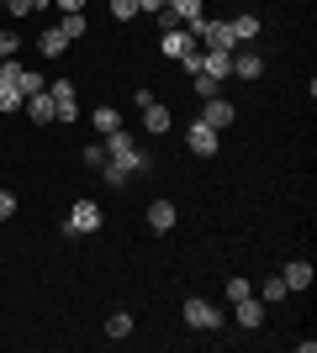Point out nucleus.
I'll return each mask as SVG.
<instances>
[{
    "label": "nucleus",
    "instance_id": "obj_1",
    "mask_svg": "<svg viewBox=\"0 0 317 353\" xmlns=\"http://www.w3.org/2000/svg\"><path fill=\"white\" fill-rule=\"evenodd\" d=\"M101 143H106V163H117L127 179H133V174H148V169H153V159H148V153H137V143H133V132H127V127L106 132Z\"/></svg>",
    "mask_w": 317,
    "mask_h": 353
},
{
    "label": "nucleus",
    "instance_id": "obj_2",
    "mask_svg": "<svg viewBox=\"0 0 317 353\" xmlns=\"http://www.w3.org/2000/svg\"><path fill=\"white\" fill-rule=\"evenodd\" d=\"M64 232H69V237L101 232V206H95V201H75V206H69V221H64Z\"/></svg>",
    "mask_w": 317,
    "mask_h": 353
},
{
    "label": "nucleus",
    "instance_id": "obj_3",
    "mask_svg": "<svg viewBox=\"0 0 317 353\" xmlns=\"http://www.w3.org/2000/svg\"><path fill=\"white\" fill-rule=\"evenodd\" d=\"M180 311H185V322L196 327V332H217V327H222V311L211 306V301H201V295H191Z\"/></svg>",
    "mask_w": 317,
    "mask_h": 353
},
{
    "label": "nucleus",
    "instance_id": "obj_4",
    "mask_svg": "<svg viewBox=\"0 0 317 353\" xmlns=\"http://www.w3.org/2000/svg\"><path fill=\"white\" fill-rule=\"evenodd\" d=\"M48 95H53V121H75V117H79L75 79H53V85H48Z\"/></svg>",
    "mask_w": 317,
    "mask_h": 353
},
{
    "label": "nucleus",
    "instance_id": "obj_5",
    "mask_svg": "<svg viewBox=\"0 0 317 353\" xmlns=\"http://www.w3.org/2000/svg\"><path fill=\"white\" fill-rule=\"evenodd\" d=\"M185 148H191V153H196V159H211V153H217V127H206V121H191V127H185Z\"/></svg>",
    "mask_w": 317,
    "mask_h": 353
},
{
    "label": "nucleus",
    "instance_id": "obj_6",
    "mask_svg": "<svg viewBox=\"0 0 317 353\" xmlns=\"http://www.w3.org/2000/svg\"><path fill=\"white\" fill-rule=\"evenodd\" d=\"M191 48H196V37H191L185 27H169L164 37H159V53H164V59H185Z\"/></svg>",
    "mask_w": 317,
    "mask_h": 353
},
{
    "label": "nucleus",
    "instance_id": "obj_7",
    "mask_svg": "<svg viewBox=\"0 0 317 353\" xmlns=\"http://www.w3.org/2000/svg\"><path fill=\"white\" fill-rule=\"evenodd\" d=\"M201 121H206V127H217V132H222V127H233V101L211 95V101L201 105Z\"/></svg>",
    "mask_w": 317,
    "mask_h": 353
},
{
    "label": "nucleus",
    "instance_id": "obj_8",
    "mask_svg": "<svg viewBox=\"0 0 317 353\" xmlns=\"http://www.w3.org/2000/svg\"><path fill=\"white\" fill-rule=\"evenodd\" d=\"M233 316H238V327H265V306H259V295H243V301H233Z\"/></svg>",
    "mask_w": 317,
    "mask_h": 353
},
{
    "label": "nucleus",
    "instance_id": "obj_9",
    "mask_svg": "<svg viewBox=\"0 0 317 353\" xmlns=\"http://www.w3.org/2000/svg\"><path fill=\"white\" fill-rule=\"evenodd\" d=\"M280 280H286V290H291V295L312 290V264H307V259H291V264H286V274H280Z\"/></svg>",
    "mask_w": 317,
    "mask_h": 353
},
{
    "label": "nucleus",
    "instance_id": "obj_10",
    "mask_svg": "<svg viewBox=\"0 0 317 353\" xmlns=\"http://www.w3.org/2000/svg\"><path fill=\"white\" fill-rule=\"evenodd\" d=\"M143 127H148L153 137H159V132H169V127H175V117H169V105H159V101H153V105H143Z\"/></svg>",
    "mask_w": 317,
    "mask_h": 353
},
{
    "label": "nucleus",
    "instance_id": "obj_11",
    "mask_svg": "<svg viewBox=\"0 0 317 353\" xmlns=\"http://www.w3.org/2000/svg\"><path fill=\"white\" fill-rule=\"evenodd\" d=\"M175 216H180V211H175V201H153V206H148V227H153V232H169V227H175Z\"/></svg>",
    "mask_w": 317,
    "mask_h": 353
},
{
    "label": "nucleus",
    "instance_id": "obj_12",
    "mask_svg": "<svg viewBox=\"0 0 317 353\" xmlns=\"http://www.w3.org/2000/svg\"><path fill=\"white\" fill-rule=\"evenodd\" d=\"M233 74H238V79H259V74H265V59H259V53H238V48H233Z\"/></svg>",
    "mask_w": 317,
    "mask_h": 353
},
{
    "label": "nucleus",
    "instance_id": "obj_13",
    "mask_svg": "<svg viewBox=\"0 0 317 353\" xmlns=\"http://www.w3.org/2000/svg\"><path fill=\"white\" fill-rule=\"evenodd\" d=\"M37 48H43V59H64V53H69V37H64L59 27H48L43 37H37Z\"/></svg>",
    "mask_w": 317,
    "mask_h": 353
},
{
    "label": "nucleus",
    "instance_id": "obj_14",
    "mask_svg": "<svg viewBox=\"0 0 317 353\" xmlns=\"http://www.w3.org/2000/svg\"><path fill=\"white\" fill-rule=\"evenodd\" d=\"M227 32H233V43H254V37H259V16H233Z\"/></svg>",
    "mask_w": 317,
    "mask_h": 353
},
{
    "label": "nucleus",
    "instance_id": "obj_15",
    "mask_svg": "<svg viewBox=\"0 0 317 353\" xmlns=\"http://www.w3.org/2000/svg\"><path fill=\"white\" fill-rule=\"evenodd\" d=\"M21 111H27L32 121H53V95H48V90H43V95H27V105H21Z\"/></svg>",
    "mask_w": 317,
    "mask_h": 353
},
{
    "label": "nucleus",
    "instance_id": "obj_16",
    "mask_svg": "<svg viewBox=\"0 0 317 353\" xmlns=\"http://www.w3.org/2000/svg\"><path fill=\"white\" fill-rule=\"evenodd\" d=\"M164 6L180 16V27H191V21H201V16H206V11H201V0H164Z\"/></svg>",
    "mask_w": 317,
    "mask_h": 353
},
{
    "label": "nucleus",
    "instance_id": "obj_17",
    "mask_svg": "<svg viewBox=\"0 0 317 353\" xmlns=\"http://www.w3.org/2000/svg\"><path fill=\"white\" fill-rule=\"evenodd\" d=\"M106 338H133V316H127V311H111V316H106Z\"/></svg>",
    "mask_w": 317,
    "mask_h": 353
},
{
    "label": "nucleus",
    "instance_id": "obj_18",
    "mask_svg": "<svg viewBox=\"0 0 317 353\" xmlns=\"http://www.w3.org/2000/svg\"><path fill=\"white\" fill-rule=\"evenodd\" d=\"M27 105V95H21V85H0V111L11 117V111H21Z\"/></svg>",
    "mask_w": 317,
    "mask_h": 353
},
{
    "label": "nucleus",
    "instance_id": "obj_19",
    "mask_svg": "<svg viewBox=\"0 0 317 353\" xmlns=\"http://www.w3.org/2000/svg\"><path fill=\"white\" fill-rule=\"evenodd\" d=\"M59 32L69 37V43H75V37H85V16H79V11H69V16L59 21Z\"/></svg>",
    "mask_w": 317,
    "mask_h": 353
},
{
    "label": "nucleus",
    "instance_id": "obj_20",
    "mask_svg": "<svg viewBox=\"0 0 317 353\" xmlns=\"http://www.w3.org/2000/svg\"><path fill=\"white\" fill-rule=\"evenodd\" d=\"M117 127H122V117H117V111H111V105H101V111H95V132H117Z\"/></svg>",
    "mask_w": 317,
    "mask_h": 353
},
{
    "label": "nucleus",
    "instance_id": "obj_21",
    "mask_svg": "<svg viewBox=\"0 0 317 353\" xmlns=\"http://www.w3.org/2000/svg\"><path fill=\"white\" fill-rule=\"evenodd\" d=\"M191 79H196V95H201V101L222 95V79H211V74H191Z\"/></svg>",
    "mask_w": 317,
    "mask_h": 353
},
{
    "label": "nucleus",
    "instance_id": "obj_22",
    "mask_svg": "<svg viewBox=\"0 0 317 353\" xmlns=\"http://www.w3.org/2000/svg\"><path fill=\"white\" fill-rule=\"evenodd\" d=\"M16 48H21V37H16V27H6V32H0V63L16 59Z\"/></svg>",
    "mask_w": 317,
    "mask_h": 353
},
{
    "label": "nucleus",
    "instance_id": "obj_23",
    "mask_svg": "<svg viewBox=\"0 0 317 353\" xmlns=\"http://www.w3.org/2000/svg\"><path fill=\"white\" fill-rule=\"evenodd\" d=\"M43 90H48V79H43V74H21V95H43Z\"/></svg>",
    "mask_w": 317,
    "mask_h": 353
},
{
    "label": "nucleus",
    "instance_id": "obj_24",
    "mask_svg": "<svg viewBox=\"0 0 317 353\" xmlns=\"http://www.w3.org/2000/svg\"><path fill=\"white\" fill-rule=\"evenodd\" d=\"M243 295H254V285L243 280V274H233V280H227V301H243Z\"/></svg>",
    "mask_w": 317,
    "mask_h": 353
},
{
    "label": "nucleus",
    "instance_id": "obj_25",
    "mask_svg": "<svg viewBox=\"0 0 317 353\" xmlns=\"http://www.w3.org/2000/svg\"><path fill=\"white\" fill-rule=\"evenodd\" d=\"M111 16H117V21H133V16H137V0H111Z\"/></svg>",
    "mask_w": 317,
    "mask_h": 353
},
{
    "label": "nucleus",
    "instance_id": "obj_26",
    "mask_svg": "<svg viewBox=\"0 0 317 353\" xmlns=\"http://www.w3.org/2000/svg\"><path fill=\"white\" fill-rule=\"evenodd\" d=\"M280 295H291V290H286V280H280V274H275V280H265V301H280Z\"/></svg>",
    "mask_w": 317,
    "mask_h": 353
},
{
    "label": "nucleus",
    "instance_id": "obj_27",
    "mask_svg": "<svg viewBox=\"0 0 317 353\" xmlns=\"http://www.w3.org/2000/svg\"><path fill=\"white\" fill-rule=\"evenodd\" d=\"M85 163H90V169H101V163H106V143H90V148H85Z\"/></svg>",
    "mask_w": 317,
    "mask_h": 353
},
{
    "label": "nucleus",
    "instance_id": "obj_28",
    "mask_svg": "<svg viewBox=\"0 0 317 353\" xmlns=\"http://www.w3.org/2000/svg\"><path fill=\"white\" fill-rule=\"evenodd\" d=\"M6 11H11V16H32V11H37V0H6Z\"/></svg>",
    "mask_w": 317,
    "mask_h": 353
},
{
    "label": "nucleus",
    "instance_id": "obj_29",
    "mask_svg": "<svg viewBox=\"0 0 317 353\" xmlns=\"http://www.w3.org/2000/svg\"><path fill=\"white\" fill-rule=\"evenodd\" d=\"M101 174H106V185H117V190H122V185H127V174H122L117 163H101Z\"/></svg>",
    "mask_w": 317,
    "mask_h": 353
},
{
    "label": "nucleus",
    "instance_id": "obj_30",
    "mask_svg": "<svg viewBox=\"0 0 317 353\" xmlns=\"http://www.w3.org/2000/svg\"><path fill=\"white\" fill-rule=\"evenodd\" d=\"M153 21H159V32H169V27H180V16L169 11V6H164V11H153Z\"/></svg>",
    "mask_w": 317,
    "mask_h": 353
},
{
    "label": "nucleus",
    "instance_id": "obj_31",
    "mask_svg": "<svg viewBox=\"0 0 317 353\" xmlns=\"http://www.w3.org/2000/svg\"><path fill=\"white\" fill-rule=\"evenodd\" d=\"M11 216H16V195L0 190V221H11Z\"/></svg>",
    "mask_w": 317,
    "mask_h": 353
},
{
    "label": "nucleus",
    "instance_id": "obj_32",
    "mask_svg": "<svg viewBox=\"0 0 317 353\" xmlns=\"http://www.w3.org/2000/svg\"><path fill=\"white\" fill-rule=\"evenodd\" d=\"M79 6H85V0H53V11H59V16H69V11H79Z\"/></svg>",
    "mask_w": 317,
    "mask_h": 353
},
{
    "label": "nucleus",
    "instance_id": "obj_33",
    "mask_svg": "<svg viewBox=\"0 0 317 353\" xmlns=\"http://www.w3.org/2000/svg\"><path fill=\"white\" fill-rule=\"evenodd\" d=\"M137 11H148V16H153V11H164V0H137Z\"/></svg>",
    "mask_w": 317,
    "mask_h": 353
},
{
    "label": "nucleus",
    "instance_id": "obj_34",
    "mask_svg": "<svg viewBox=\"0 0 317 353\" xmlns=\"http://www.w3.org/2000/svg\"><path fill=\"white\" fill-rule=\"evenodd\" d=\"M0 11H6V0H0Z\"/></svg>",
    "mask_w": 317,
    "mask_h": 353
}]
</instances>
